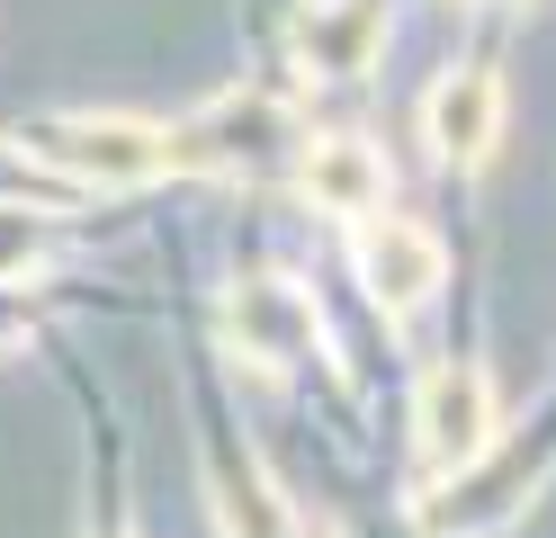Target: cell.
Segmentation results:
<instances>
[{
	"label": "cell",
	"instance_id": "277c9868",
	"mask_svg": "<svg viewBox=\"0 0 556 538\" xmlns=\"http://www.w3.org/2000/svg\"><path fill=\"white\" fill-rule=\"evenodd\" d=\"M440 270H448L440 234L404 225V215H359V278H368V297L387 305V314H413V305H431Z\"/></svg>",
	"mask_w": 556,
	"mask_h": 538
},
{
	"label": "cell",
	"instance_id": "5b68a950",
	"mask_svg": "<svg viewBox=\"0 0 556 538\" xmlns=\"http://www.w3.org/2000/svg\"><path fill=\"white\" fill-rule=\"evenodd\" d=\"M225 333H233V350L252 359V368H296V359H315L324 323H315V305H305L288 278H242Z\"/></svg>",
	"mask_w": 556,
	"mask_h": 538
},
{
	"label": "cell",
	"instance_id": "8992f818",
	"mask_svg": "<svg viewBox=\"0 0 556 538\" xmlns=\"http://www.w3.org/2000/svg\"><path fill=\"white\" fill-rule=\"evenodd\" d=\"M422 126H431L440 162L476 171L484 153H494V135H503V82L494 72H448V82L431 90V108H422Z\"/></svg>",
	"mask_w": 556,
	"mask_h": 538
},
{
	"label": "cell",
	"instance_id": "6da1fadb",
	"mask_svg": "<svg viewBox=\"0 0 556 538\" xmlns=\"http://www.w3.org/2000/svg\"><path fill=\"white\" fill-rule=\"evenodd\" d=\"M37 153L81 189H144L170 171V135L144 117H54L37 126Z\"/></svg>",
	"mask_w": 556,
	"mask_h": 538
},
{
	"label": "cell",
	"instance_id": "30bf717a",
	"mask_svg": "<svg viewBox=\"0 0 556 538\" xmlns=\"http://www.w3.org/2000/svg\"><path fill=\"white\" fill-rule=\"evenodd\" d=\"M109 538H126V529H109Z\"/></svg>",
	"mask_w": 556,
	"mask_h": 538
},
{
	"label": "cell",
	"instance_id": "52a82bcc",
	"mask_svg": "<svg viewBox=\"0 0 556 538\" xmlns=\"http://www.w3.org/2000/svg\"><path fill=\"white\" fill-rule=\"evenodd\" d=\"M305 198H315L324 215H377V207H387V162H377L368 143L332 135V143L305 153Z\"/></svg>",
	"mask_w": 556,
	"mask_h": 538
},
{
	"label": "cell",
	"instance_id": "7a4b0ae2",
	"mask_svg": "<svg viewBox=\"0 0 556 538\" xmlns=\"http://www.w3.org/2000/svg\"><path fill=\"white\" fill-rule=\"evenodd\" d=\"M413 430H422L431 476H467V466L494 449V377H484L476 359H448L422 386V404H413Z\"/></svg>",
	"mask_w": 556,
	"mask_h": 538
},
{
	"label": "cell",
	"instance_id": "9c48e42d",
	"mask_svg": "<svg viewBox=\"0 0 556 538\" xmlns=\"http://www.w3.org/2000/svg\"><path fill=\"white\" fill-rule=\"evenodd\" d=\"M10 341H27V297L0 278V350H10Z\"/></svg>",
	"mask_w": 556,
	"mask_h": 538
},
{
	"label": "cell",
	"instance_id": "ba28073f",
	"mask_svg": "<svg viewBox=\"0 0 556 538\" xmlns=\"http://www.w3.org/2000/svg\"><path fill=\"white\" fill-rule=\"evenodd\" d=\"M368 36H377V10L359 0L351 18H315V27H305V54H315V72H359L368 63Z\"/></svg>",
	"mask_w": 556,
	"mask_h": 538
},
{
	"label": "cell",
	"instance_id": "3957f363",
	"mask_svg": "<svg viewBox=\"0 0 556 538\" xmlns=\"http://www.w3.org/2000/svg\"><path fill=\"white\" fill-rule=\"evenodd\" d=\"M288 143H296L288 108L252 90V99H216L206 117H189L170 135V171H269Z\"/></svg>",
	"mask_w": 556,
	"mask_h": 538
}]
</instances>
